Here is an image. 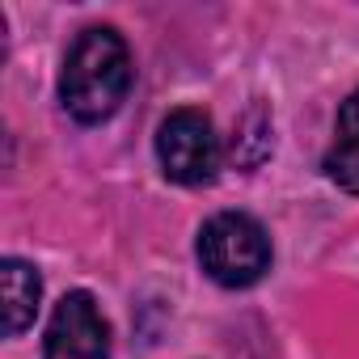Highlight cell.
Masks as SVG:
<instances>
[{"label": "cell", "instance_id": "cell-2", "mask_svg": "<svg viewBox=\"0 0 359 359\" xmlns=\"http://www.w3.org/2000/svg\"><path fill=\"white\" fill-rule=\"evenodd\" d=\"M199 262L224 287H250L271 266V241L245 212H220L199 233Z\"/></svg>", "mask_w": 359, "mask_h": 359}, {"label": "cell", "instance_id": "cell-5", "mask_svg": "<svg viewBox=\"0 0 359 359\" xmlns=\"http://www.w3.org/2000/svg\"><path fill=\"white\" fill-rule=\"evenodd\" d=\"M0 292H5V334L18 338L34 313H39V300H43V279L30 262L22 258H5L0 262Z\"/></svg>", "mask_w": 359, "mask_h": 359}, {"label": "cell", "instance_id": "cell-3", "mask_svg": "<svg viewBox=\"0 0 359 359\" xmlns=\"http://www.w3.org/2000/svg\"><path fill=\"white\" fill-rule=\"evenodd\" d=\"M156 156H161L165 177H173V182H182V187L212 182L220 169V144H216L212 118L191 106L173 110L156 131Z\"/></svg>", "mask_w": 359, "mask_h": 359}, {"label": "cell", "instance_id": "cell-6", "mask_svg": "<svg viewBox=\"0 0 359 359\" xmlns=\"http://www.w3.org/2000/svg\"><path fill=\"white\" fill-rule=\"evenodd\" d=\"M321 169H325L330 182H338L342 191L359 195V89L338 110V131H334V144H330Z\"/></svg>", "mask_w": 359, "mask_h": 359}, {"label": "cell", "instance_id": "cell-4", "mask_svg": "<svg viewBox=\"0 0 359 359\" xmlns=\"http://www.w3.org/2000/svg\"><path fill=\"white\" fill-rule=\"evenodd\" d=\"M43 359H110V325L89 292H68L55 304Z\"/></svg>", "mask_w": 359, "mask_h": 359}, {"label": "cell", "instance_id": "cell-1", "mask_svg": "<svg viewBox=\"0 0 359 359\" xmlns=\"http://www.w3.org/2000/svg\"><path fill=\"white\" fill-rule=\"evenodd\" d=\"M131 89V51L118 30L89 26L72 43L60 76L64 110L76 123H106Z\"/></svg>", "mask_w": 359, "mask_h": 359}]
</instances>
